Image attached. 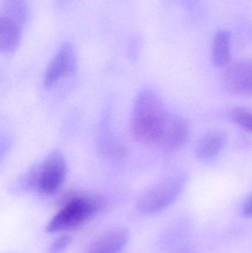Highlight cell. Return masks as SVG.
Listing matches in <instances>:
<instances>
[{"mask_svg":"<svg viewBox=\"0 0 252 253\" xmlns=\"http://www.w3.org/2000/svg\"><path fill=\"white\" fill-rule=\"evenodd\" d=\"M77 56L75 47L70 42H65L58 49L47 66L44 77L45 86L50 87L65 77L75 72Z\"/></svg>","mask_w":252,"mask_h":253,"instance_id":"5b68a950","label":"cell"},{"mask_svg":"<svg viewBox=\"0 0 252 253\" xmlns=\"http://www.w3.org/2000/svg\"><path fill=\"white\" fill-rule=\"evenodd\" d=\"M129 233L124 227H113L98 236L84 253H118L125 248Z\"/></svg>","mask_w":252,"mask_h":253,"instance_id":"ba28073f","label":"cell"},{"mask_svg":"<svg viewBox=\"0 0 252 253\" xmlns=\"http://www.w3.org/2000/svg\"><path fill=\"white\" fill-rule=\"evenodd\" d=\"M243 214L247 218H252V196L244 203L243 207Z\"/></svg>","mask_w":252,"mask_h":253,"instance_id":"9a60e30c","label":"cell"},{"mask_svg":"<svg viewBox=\"0 0 252 253\" xmlns=\"http://www.w3.org/2000/svg\"><path fill=\"white\" fill-rule=\"evenodd\" d=\"M103 206L100 199L92 196H72L47 224L46 230L56 233L76 228L93 218Z\"/></svg>","mask_w":252,"mask_h":253,"instance_id":"3957f363","label":"cell"},{"mask_svg":"<svg viewBox=\"0 0 252 253\" xmlns=\"http://www.w3.org/2000/svg\"><path fill=\"white\" fill-rule=\"evenodd\" d=\"M71 0H57L58 5L62 6L69 2Z\"/></svg>","mask_w":252,"mask_h":253,"instance_id":"2e32d148","label":"cell"},{"mask_svg":"<svg viewBox=\"0 0 252 253\" xmlns=\"http://www.w3.org/2000/svg\"><path fill=\"white\" fill-rule=\"evenodd\" d=\"M24 26L19 22L0 16V51L5 54L13 53L20 44Z\"/></svg>","mask_w":252,"mask_h":253,"instance_id":"30bf717a","label":"cell"},{"mask_svg":"<svg viewBox=\"0 0 252 253\" xmlns=\"http://www.w3.org/2000/svg\"><path fill=\"white\" fill-rule=\"evenodd\" d=\"M72 242L70 235H62L53 241L46 253H64Z\"/></svg>","mask_w":252,"mask_h":253,"instance_id":"5bb4252c","label":"cell"},{"mask_svg":"<svg viewBox=\"0 0 252 253\" xmlns=\"http://www.w3.org/2000/svg\"><path fill=\"white\" fill-rule=\"evenodd\" d=\"M186 181V174L179 173L148 187L138 199L136 206L139 212L154 215L167 209L181 193Z\"/></svg>","mask_w":252,"mask_h":253,"instance_id":"277c9868","label":"cell"},{"mask_svg":"<svg viewBox=\"0 0 252 253\" xmlns=\"http://www.w3.org/2000/svg\"><path fill=\"white\" fill-rule=\"evenodd\" d=\"M67 172L68 167L63 153L54 150L24 175L19 181V187L22 191L36 190L40 194L50 196L62 187Z\"/></svg>","mask_w":252,"mask_h":253,"instance_id":"7a4b0ae2","label":"cell"},{"mask_svg":"<svg viewBox=\"0 0 252 253\" xmlns=\"http://www.w3.org/2000/svg\"><path fill=\"white\" fill-rule=\"evenodd\" d=\"M170 116L158 93L143 89L136 97L132 114L133 136L144 144H158Z\"/></svg>","mask_w":252,"mask_h":253,"instance_id":"6da1fadb","label":"cell"},{"mask_svg":"<svg viewBox=\"0 0 252 253\" xmlns=\"http://www.w3.org/2000/svg\"><path fill=\"white\" fill-rule=\"evenodd\" d=\"M1 15L10 18L25 26L30 16L29 6L27 0H4Z\"/></svg>","mask_w":252,"mask_h":253,"instance_id":"7c38bea8","label":"cell"},{"mask_svg":"<svg viewBox=\"0 0 252 253\" xmlns=\"http://www.w3.org/2000/svg\"><path fill=\"white\" fill-rule=\"evenodd\" d=\"M189 136V126L186 120L170 114L158 144L167 151H174L184 146Z\"/></svg>","mask_w":252,"mask_h":253,"instance_id":"52a82bcc","label":"cell"},{"mask_svg":"<svg viewBox=\"0 0 252 253\" xmlns=\"http://www.w3.org/2000/svg\"><path fill=\"white\" fill-rule=\"evenodd\" d=\"M232 121L243 129L252 133V111L247 108H235L231 114Z\"/></svg>","mask_w":252,"mask_h":253,"instance_id":"4fadbf2b","label":"cell"},{"mask_svg":"<svg viewBox=\"0 0 252 253\" xmlns=\"http://www.w3.org/2000/svg\"><path fill=\"white\" fill-rule=\"evenodd\" d=\"M232 34L227 30H220L215 34L212 47V59L216 66L225 67L231 57Z\"/></svg>","mask_w":252,"mask_h":253,"instance_id":"8fae6325","label":"cell"},{"mask_svg":"<svg viewBox=\"0 0 252 253\" xmlns=\"http://www.w3.org/2000/svg\"><path fill=\"white\" fill-rule=\"evenodd\" d=\"M223 85L231 93L252 95V59L239 61L229 66L223 77Z\"/></svg>","mask_w":252,"mask_h":253,"instance_id":"8992f818","label":"cell"},{"mask_svg":"<svg viewBox=\"0 0 252 253\" xmlns=\"http://www.w3.org/2000/svg\"><path fill=\"white\" fill-rule=\"evenodd\" d=\"M226 132L213 130L203 135L195 146V156L201 162H208L214 159L224 148L227 142Z\"/></svg>","mask_w":252,"mask_h":253,"instance_id":"9c48e42d","label":"cell"}]
</instances>
